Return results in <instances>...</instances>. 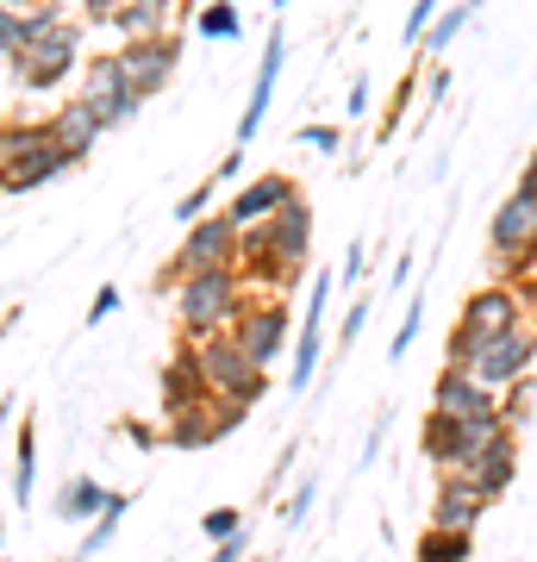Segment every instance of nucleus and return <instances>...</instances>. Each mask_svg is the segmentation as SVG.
<instances>
[{
    "label": "nucleus",
    "instance_id": "obj_1",
    "mask_svg": "<svg viewBox=\"0 0 537 562\" xmlns=\"http://www.w3.org/2000/svg\"><path fill=\"white\" fill-rule=\"evenodd\" d=\"M306 262H313V201L294 194V201L269 213L262 225H244L238 232V276L244 288L250 281H269V294L281 288H294L306 276Z\"/></svg>",
    "mask_w": 537,
    "mask_h": 562
},
{
    "label": "nucleus",
    "instance_id": "obj_2",
    "mask_svg": "<svg viewBox=\"0 0 537 562\" xmlns=\"http://www.w3.org/2000/svg\"><path fill=\"white\" fill-rule=\"evenodd\" d=\"M13 81L25 94H51L81 69V25L69 20V7H38L25 25V44L13 50Z\"/></svg>",
    "mask_w": 537,
    "mask_h": 562
},
{
    "label": "nucleus",
    "instance_id": "obj_3",
    "mask_svg": "<svg viewBox=\"0 0 537 562\" xmlns=\"http://www.w3.org/2000/svg\"><path fill=\"white\" fill-rule=\"evenodd\" d=\"M488 262H494V281H525L537 276V181L518 176V188L494 206L488 220Z\"/></svg>",
    "mask_w": 537,
    "mask_h": 562
},
{
    "label": "nucleus",
    "instance_id": "obj_4",
    "mask_svg": "<svg viewBox=\"0 0 537 562\" xmlns=\"http://www.w3.org/2000/svg\"><path fill=\"white\" fill-rule=\"evenodd\" d=\"M244 301H250V288H244L238 269H213V276L176 281V325H181V338L206 344V338H220V331H232V319L244 313Z\"/></svg>",
    "mask_w": 537,
    "mask_h": 562
},
{
    "label": "nucleus",
    "instance_id": "obj_5",
    "mask_svg": "<svg viewBox=\"0 0 537 562\" xmlns=\"http://www.w3.org/2000/svg\"><path fill=\"white\" fill-rule=\"evenodd\" d=\"M525 325V294H518L513 281H481L476 294L462 301L457 325H450V350H444V362H476L481 344L506 338V331H518Z\"/></svg>",
    "mask_w": 537,
    "mask_h": 562
},
{
    "label": "nucleus",
    "instance_id": "obj_6",
    "mask_svg": "<svg viewBox=\"0 0 537 562\" xmlns=\"http://www.w3.org/2000/svg\"><path fill=\"white\" fill-rule=\"evenodd\" d=\"M194 357H200V375H206V394H213V401L250 413V406L269 394V369H257V362L244 357V344L232 338V331L194 344Z\"/></svg>",
    "mask_w": 537,
    "mask_h": 562
},
{
    "label": "nucleus",
    "instance_id": "obj_7",
    "mask_svg": "<svg viewBox=\"0 0 537 562\" xmlns=\"http://www.w3.org/2000/svg\"><path fill=\"white\" fill-rule=\"evenodd\" d=\"M213 269H238V225L225 220V213H206L181 232L176 257L163 262L157 288L169 294V281H188V276H213Z\"/></svg>",
    "mask_w": 537,
    "mask_h": 562
},
{
    "label": "nucleus",
    "instance_id": "obj_8",
    "mask_svg": "<svg viewBox=\"0 0 537 562\" xmlns=\"http://www.w3.org/2000/svg\"><path fill=\"white\" fill-rule=\"evenodd\" d=\"M76 101L94 113L107 132H120V125H132L144 113V94L125 81V69L113 63V50L107 57H94V63H81V81H76Z\"/></svg>",
    "mask_w": 537,
    "mask_h": 562
},
{
    "label": "nucleus",
    "instance_id": "obj_9",
    "mask_svg": "<svg viewBox=\"0 0 537 562\" xmlns=\"http://www.w3.org/2000/svg\"><path fill=\"white\" fill-rule=\"evenodd\" d=\"M232 338L244 344V357L257 369H276L288 357V344H294V313L281 306V294H250L244 313L232 319Z\"/></svg>",
    "mask_w": 537,
    "mask_h": 562
},
{
    "label": "nucleus",
    "instance_id": "obj_10",
    "mask_svg": "<svg viewBox=\"0 0 537 562\" xmlns=\"http://www.w3.org/2000/svg\"><path fill=\"white\" fill-rule=\"evenodd\" d=\"M113 63L125 69V81L138 88L144 101H157L163 88L176 81L181 69V32H150V38H120Z\"/></svg>",
    "mask_w": 537,
    "mask_h": 562
},
{
    "label": "nucleus",
    "instance_id": "obj_11",
    "mask_svg": "<svg viewBox=\"0 0 537 562\" xmlns=\"http://www.w3.org/2000/svg\"><path fill=\"white\" fill-rule=\"evenodd\" d=\"M332 288H338V276H325V269H318V281H306V313H300V325H294V369H288V387H294V394H306V387L318 382V357H325V306H332Z\"/></svg>",
    "mask_w": 537,
    "mask_h": 562
},
{
    "label": "nucleus",
    "instance_id": "obj_12",
    "mask_svg": "<svg viewBox=\"0 0 537 562\" xmlns=\"http://www.w3.org/2000/svg\"><path fill=\"white\" fill-rule=\"evenodd\" d=\"M238 406L225 401H200V406H181V413H163V443L169 450H213L220 438L238 431Z\"/></svg>",
    "mask_w": 537,
    "mask_h": 562
},
{
    "label": "nucleus",
    "instance_id": "obj_13",
    "mask_svg": "<svg viewBox=\"0 0 537 562\" xmlns=\"http://www.w3.org/2000/svg\"><path fill=\"white\" fill-rule=\"evenodd\" d=\"M532 362H537V331H532V325H518V331H506V338L481 344L469 369H476V382H481V387L506 394L513 382H525V375H532Z\"/></svg>",
    "mask_w": 537,
    "mask_h": 562
},
{
    "label": "nucleus",
    "instance_id": "obj_14",
    "mask_svg": "<svg viewBox=\"0 0 537 562\" xmlns=\"http://www.w3.org/2000/svg\"><path fill=\"white\" fill-rule=\"evenodd\" d=\"M432 413H444V419H500V394L476 382V369L444 362L438 382H432Z\"/></svg>",
    "mask_w": 537,
    "mask_h": 562
},
{
    "label": "nucleus",
    "instance_id": "obj_15",
    "mask_svg": "<svg viewBox=\"0 0 537 562\" xmlns=\"http://www.w3.org/2000/svg\"><path fill=\"white\" fill-rule=\"evenodd\" d=\"M281 69H288V32L281 25H269V44H262V63H257V81H250V101H244L238 113V132H232V144H250L262 132V120H269V101H276V81Z\"/></svg>",
    "mask_w": 537,
    "mask_h": 562
},
{
    "label": "nucleus",
    "instance_id": "obj_16",
    "mask_svg": "<svg viewBox=\"0 0 537 562\" xmlns=\"http://www.w3.org/2000/svg\"><path fill=\"white\" fill-rule=\"evenodd\" d=\"M488 506L494 501H488L469 475H457V469H444L438 487H432V525H444V531H476Z\"/></svg>",
    "mask_w": 537,
    "mask_h": 562
},
{
    "label": "nucleus",
    "instance_id": "obj_17",
    "mask_svg": "<svg viewBox=\"0 0 537 562\" xmlns=\"http://www.w3.org/2000/svg\"><path fill=\"white\" fill-rule=\"evenodd\" d=\"M69 169H81V162L51 138V144H38V150H25L20 162H7V169H0V194H38V188L63 181Z\"/></svg>",
    "mask_w": 537,
    "mask_h": 562
},
{
    "label": "nucleus",
    "instance_id": "obj_18",
    "mask_svg": "<svg viewBox=\"0 0 537 562\" xmlns=\"http://www.w3.org/2000/svg\"><path fill=\"white\" fill-rule=\"evenodd\" d=\"M294 194H300V181H294V176H257V181H244L238 194H232L225 220L238 225V232H244V225H262L269 213H281V206L294 201Z\"/></svg>",
    "mask_w": 537,
    "mask_h": 562
},
{
    "label": "nucleus",
    "instance_id": "obj_19",
    "mask_svg": "<svg viewBox=\"0 0 537 562\" xmlns=\"http://www.w3.org/2000/svg\"><path fill=\"white\" fill-rule=\"evenodd\" d=\"M200 401H213V394H206V375H200L194 344L181 338L176 357L163 362V413H181V406H200Z\"/></svg>",
    "mask_w": 537,
    "mask_h": 562
},
{
    "label": "nucleus",
    "instance_id": "obj_20",
    "mask_svg": "<svg viewBox=\"0 0 537 562\" xmlns=\"http://www.w3.org/2000/svg\"><path fill=\"white\" fill-rule=\"evenodd\" d=\"M51 138H57L76 162H88V150H94V144L107 138V125H100L94 113H88V106H81L76 94H69V101H63L57 113H51Z\"/></svg>",
    "mask_w": 537,
    "mask_h": 562
},
{
    "label": "nucleus",
    "instance_id": "obj_21",
    "mask_svg": "<svg viewBox=\"0 0 537 562\" xmlns=\"http://www.w3.org/2000/svg\"><path fill=\"white\" fill-rule=\"evenodd\" d=\"M457 475H469V482H476L481 494H488V501H500V494L513 487V475H518V438L506 431V438H500L494 450H481V457L469 462V469H457Z\"/></svg>",
    "mask_w": 537,
    "mask_h": 562
},
{
    "label": "nucleus",
    "instance_id": "obj_22",
    "mask_svg": "<svg viewBox=\"0 0 537 562\" xmlns=\"http://www.w3.org/2000/svg\"><path fill=\"white\" fill-rule=\"evenodd\" d=\"M176 7H181V0H125L120 13H113V32H125V38H150V32H169Z\"/></svg>",
    "mask_w": 537,
    "mask_h": 562
},
{
    "label": "nucleus",
    "instance_id": "obj_23",
    "mask_svg": "<svg viewBox=\"0 0 537 562\" xmlns=\"http://www.w3.org/2000/svg\"><path fill=\"white\" fill-rule=\"evenodd\" d=\"M457 443H462V419H444V413H425V425H418V450H425V462L432 469H457Z\"/></svg>",
    "mask_w": 537,
    "mask_h": 562
},
{
    "label": "nucleus",
    "instance_id": "obj_24",
    "mask_svg": "<svg viewBox=\"0 0 537 562\" xmlns=\"http://www.w3.org/2000/svg\"><path fill=\"white\" fill-rule=\"evenodd\" d=\"M100 506H107V487H100L94 475H76V482H63V487H57V519H63V525L100 519Z\"/></svg>",
    "mask_w": 537,
    "mask_h": 562
},
{
    "label": "nucleus",
    "instance_id": "obj_25",
    "mask_svg": "<svg viewBox=\"0 0 537 562\" xmlns=\"http://www.w3.org/2000/svg\"><path fill=\"white\" fill-rule=\"evenodd\" d=\"M132 513V494H107V506H100V519H88V531H81V550H76V562H88V557H100L107 543L120 538V519Z\"/></svg>",
    "mask_w": 537,
    "mask_h": 562
},
{
    "label": "nucleus",
    "instance_id": "obj_26",
    "mask_svg": "<svg viewBox=\"0 0 537 562\" xmlns=\"http://www.w3.org/2000/svg\"><path fill=\"white\" fill-rule=\"evenodd\" d=\"M32 487H38V425L20 419V450H13V501H20V513L32 506Z\"/></svg>",
    "mask_w": 537,
    "mask_h": 562
},
{
    "label": "nucleus",
    "instance_id": "obj_27",
    "mask_svg": "<svg viewBox=\"0 0 537 562\" xmlns=\"http://www.w3.org/2000/svg\"><path fill=\"white\" fill-rule=\"evenodd\" d=\"M476 25V0H462V7H444L438 20H432V32L418 38V57H444L450 44H457V32H469Z\"/></svg>",
    "mask_w": 537,
    "mask_h": 562
},
{
    "label": "nucleus",
    "instance_id": "obj_28",
    "mask_svg": "<svg viewBox=\"0 0 537 562\" xmlns=\"http://www.w3.org/2000/svg\"><path fill=\"white\" fill-rule=\"evenodd\" d=\"M194 32H200V38H213V44H232L244 32L238 0H200V7H194Z\"/></svg>",
    "mask_w": 537,
    "mask_h": 562
},
{
    "label": "nucleus",
    "instance_id": "obj_29",
    "mask_svg": "<svg viewBox=\"0 0 537 562\" xmlns=\"http://www.w3.org/2000/svg\"><path fill=\"white\" fill-rule=\"evenodd\" d=\"M469 550H476V531H444V525L418 531V562H469Z\"/></svg>",
    "mask_w": 537,
    "mask_h": 562
},
{
    "label": "nucleus",
    "instance_id": "obj_30",
    "mask_svg": "<svg viewBox=\"0 0 537 562\" xmlns=\"http://www.w3.org/2000/svg\"><path fill=\"white\" fill-rule=\"evenodd\" d=\"M51 144V120H20V125H0V169L7 162H20L25 150H38Z\"/></svg>",
    "mask_w": 537,
    "mask_h": 562
},
{
    "label": "nucleus",
    "instance_id": "obj_31",
    "mask_svg": "<svg viewBox=\"0 0 537 562\" xmlns=\"http://www.w3.org/2000/svg\"><path fill=\"white\" fill-rule=\"evenodd\" d=\"M213 201H220V181L206 176V181H194V188H188V194L176 201V220H181V225L206 220V213H213Z\"/></svg>",
    "mask_w": 537,
    "mask_h": 562
},
{
    "label": "nucleus",
    "instance_id": "obj_32",
    "mask_svg": "<svg viewBox=\"0 0 537 562\" xmlns=\"http://www.w3.org/2000/svg\"><path fill=\"white\" fill-rule=\"evenodd\" d=\"M238 531H244L238 506H213V513L200 519V538H206V543H225V538H238Z\"/></svg>",
    "mask_w": 537,
    "mask_h": 562
},
{
    "label": "nucleus",
    "instance_id": "obj_33",
    "mask_svg": "<svg viewBox=\"0 0 537 562\" xmlns=\"http://www.w3.org/2000/svg\"><path fill=\"white\" fill-rule=\"evenodd\" d=\"M418 325H425V294H413V301H406V319H400V331H394V344H388V357H406V350H413V338H418Z\"/></svg>",
    "mask_w": 537,
    "mask_h": 562
},
{
    "label": "nucleus",
    "instance_id": "obj_34",
    "mask_svg": "<svg viewBox=\"0 0 537 562\" xmlns=\"http://www.w3.org/2000/svg\"><path fill=\"white\" fill-rule=\"evenodd\" d=\"M438 13H444V0H413V13H406V25H400V38L418 50V38L432 32V20H438Z\"/></svg>",
    "mask_w": 537,
    "mask_h": 562
},
{
    "label": "nucleus",
    "instance_id": "obj_35",
    "mask_svg": "<svg viewBox=\"0 0 537 562\" xmlns=\"http://www.w3.org/2000/svg\"><path fill=\"white\" fill-rule=\"evenodd\" d=\"M300 144H306V150H318V157H338L344 132H338V125H300Z\"/></svg>",
    "mask_w": 537,
    "mask_h": 562
},
{
    "label": "nucleus",
    "instance_id": "obj_36",
    "mask_svg": "<svg viewBox=\"0 0 537 562\" xmlns=\"http://www.w3.org/2000/svg\"><path fill=\"white\" fill-rule=\"evenodd\" d=\"M25 25H32V13H13V7H0V57H13L25 44Z\"/></svg>",
    "mask_w": 537,
    "mask_h": 562
},
{
    "label": "nucleus",
    "instance_id": "obj_37",
    "mask_svg": "<svg viewBox=\"0 0 537 562\" xmlns=\"http://www.w3.org/2000/svg\"><path fill=\"white\" fill-rule=\"evenodd\" d=\"M369 306H376V294H357V301H350V313H344V331H338V344H357V331L369 325Z\"/></svg>",
    "mask_w": 537,
    "mask_h": 562
},
{
    "label": "nucleus",
    "instance_id": "obj_38",
    "mask_svg": "<svg viewBox=\"0 0 537 562\" xmlns=\"http://www.w3.org/2000/svg\"><path fill=\"white\" fill-rule=\"evenodd\" d=\"M362 262H369V244H350V250H344V262H338V288H357Z\"/></svg>",
    "mask_w": 537,
    "mask_h": 562
},
{
    "label": "nucleus",
    "instance_id": "obj_39",
    "mask_svg": "<svg viewBox=\"0 0 537 562\" xmlns=\"http://www.w3.org/2000/svg\"><path fill=\"white\" fill-rule=\"evenodd\" d=\"M113 313H120V288H100L94 301H88V331H94V325H107Z\"/></svg>",
    "mask_w": 537,
    "mask_h": 562
},
{
    "label": "nucleus",
    "instance_id": "obj_40",
    "mask_svg": "<svg viewBox=\"0 0 537 562\" xmlns=\"http://www.w3.org/2000/svg\"><path fill=\"white\" fill-rule=\"evenodd\" d=\"M76 7H81V20L88 25H113V13H120L125 0H76Z\"/></svg>",
    "mask_w": 537,
    "mask_h": 562
},
{
    "label": "nucleus",
    "instance_id": "obj_41",
    "mask_svg": "<svg viewBox=\"0 0 537 562\" xmlns=\"http://www.w3.org/2000/svg\"><path fill=\"white\" fill-rule=\"evenodd\" d=\"M313 494H318V482H300L294 494H288V525H300V519H306V506H313Z\"/></svg>",
    "mask_w": 537,
    "mask_h": 562
},
{
    "label": "nucleus",
    "instance_id": "obj_42",
    "mask_svg": "<svg viewBox=\"0 0 537 562\" xmlns=\"http://www.w3.org/2000/svg\"><path fill=\"white\" fill-rule=\"evenodd\" d=\"M244 557H250V538H244V531H238V538L213 543V557H206V562H244Z\"/></svg>",
    "mask_w": 537,
    "mask_h": 562
},
{
    "label": "nucleus",
    "instance_id": "obj_43",
    "mask_svg": "<svg viewBox=\"0 0 537 562\" xmlns=\"http://www.w3.org/2000/svg\"><path fill=\"white\" fill-rule=\"evenodd\" d=\"M413 81H418V69H406V76H400V94H394V113H388V125H400V113L413 106Z\"/></svg>",
    "mask_w": 537,
    "mask_h": 562
},
{
    "label": "nucleus",
    "instance_id": "obj_44",
    "mask_svg": "<svg viewBox=\"0 0 537 562\" xmlns=\"http://www.w3.org/2000/svg\"><path fill=\"white\" fill-rule=\"evenodd\" d=\"M244 176V150L232 144V157H220V169H213V181H238Z\"/></svg>",
    "mask_w": 537,
    "mask_h": 562
},
{
    "label": "nucleus",
    "instance_id": "obj_45",
    "mask_svg": "<svg viewBox=\"0 0 537 562\" xmlns=\"http://www.w3.org/2000/svg\"><path fill=\"white\" fill-rule=\"evenodd\" d=\"M344 106H350V120H357V113H369V81H350V94H344Z\"/></svg>",
    "mask_w": 537,
    "mask_h": 562
},
{
    "label": "nucleus",
    "instance_id": "obj_46",
    "mask_svg": "<svg viewBox=\"0 0 537 562\" xmlns=\"http://www.w3.org/2000/svg\"><path fill=\"white\" fill-rule=\"evenodd\" d=\"M0 7H13V13H38V7H57V0H0Z\"/></svg>",
    "mask_w": 537,
    "mask_h": 562
},
{
    "label": "nucleus",
    "instance_id": "obj_47",
    "mask_svg": "<svg viewBox=\"0 0 537 562\" xmlns=\"http://www.w3.org/2000/svg\"><path fill=\"white\" fill-rule=\"evenodd\" d=\"M525 325H532V331H537V288H532V294H525Z\"/></svg>",
    "mask_w": 537,
    "mask_h": 562
},
{
    "label": "nucleus",
    "instance_id": "obj_48",
    "mask_svg": "<svg viewBox=\"0 0 537 562\" xmlns=\"http://www.w3.org/2000/svg\"><path fill=\"white\" fill-rule=\"evenodd\" d=\"M288 7H294V0H269V13H288Z\"/></svg>",
    "mask_w": 537,
    "mask_h": 562
},
{
    "label": "nucleus",
    "instance_id": "obj_49",
    "mask_svg": "<svg viewBox=\"0 0 537 562\" xmlns=\"http://www.w3.org/2000/svg\"><path fill=\"white\" fill-rule=\"evenodd\" d=\"M525 176H532V181H537V150H532V162H525Z\"/></svg>",
    "mask_w": 537,
    "mask_h": 562
},
{
    "label": "nucleus",
    "instance_id": "obj_50",
    "mask_svg": "<svg viewBox=\"0 0 537 562\" xmlns=\"http://www.w3.org/2000/svg\"><path fill=\"white\" fill-rule=\"evenodd\" d=\"M0 562H7V525H0Z\"/></svg>",
    "mask_w": 537,
    "mask_h": 562
},
{
    "label": "nucleus",
    "instance_id": "obj_51",
    "mask_svg": "<svg viewBox=\"0 0 537 562\" xmlns=\"http://www.w3.org/2000/svg\"><path fill=\"white\" fill-rule=\"evenodd\" d=\"M0 125H7V106H0Z\"/></svg>",
    "mask_w": 537,
    "mask_h": 562
},
{
    "label": "nucleus",
    "instance_id": "obj_52",
    "mask_svg": "<svg viewBox=\"0 0 537 562\" xmlns=\"http://www.w3.org/2000/svg\"><path fill=\"white\" fill-rule=\"evenodd\" d=\"M57 7H69V0H57Z\"/></svg>",
    "mask_w": 537,
    "mask_h": 562
}]
</instances>
